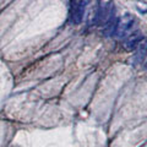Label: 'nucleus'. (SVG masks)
<instances>
[{
    "mask_svg": "<svg viewBox=\"0 0 147 147\" xmlns=\"http://www.w3.org/2000/svg\"><path fill=\"white\" fill-rule=\"evenodd\" d=\"M84 11H85V1L84 0H77L72 3V6L70 9V22L74 25L81 24L84 18Z\"/></svg>",
    "mask_w": 147,
    "mask_h": 147,
    "instance_id": "obj_1",
    "label": "nucleus"
},
{
    "mask_svg": "<svg viewBox=\"0 0 147 147\" xmlns=\"http://www.w3.org/2000/svg\"><path fill=\"white\" fill-rule=\"evenodd\" d=\"M132 24H134V17L131 15L124 16L121 20L118 18V25H117V30H115V34L119 38H123L125 37L127 32H130V30L132 28Z\"/></svg>",
    "mask_w": 147,
    "mask_h": 147,
    "instance_id": "obj_2",
    "label": "nucleus"
},
{
    "mask_svg": "<svg viewBox=\"0 0 147 147\" xmlns=\"http://www.w3.org/2000/svg\"><path fill=\"white\" fill-rule=\"evenodd\" d=\"M117 25H118V18L115 17V11L108 17V20L104 22V28H103V34L105 37H110L113 34H115V30H117Z\"/></svg>",
    "mask_w": 147,
    "mask_h": 147,
    "instance_id": "obj_3",
    "label": "nucleus"
},
{
    "mask_svg": "<svg viewBox=\"0 0 147 147\" xmlns=\"http://www.w3.org/2000/svg\"><path fill=\"white\" fill-rule=\"evenodd\" d=\"M142 39H144V36H142L139 31L134 32V33H131L130 36H129V38L126 39L125 47L127 49H135L137 47V44H140L142 42Z\"/></svg>",
    "mask_w": 147,
    "mask_h": 147,
    "instance_id": "obj_4",
    "label": "nucleus"
}]
</instances>
